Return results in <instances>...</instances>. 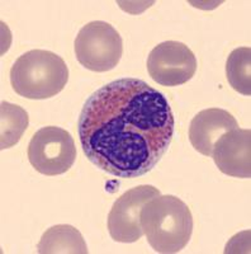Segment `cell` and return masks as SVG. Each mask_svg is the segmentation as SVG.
I'll return each instance as SVG.
<instances>
[{
  "mask_svg": "<svg viewBox=\"0 0 251 254\" xmlns=\"http://www.w3.org/2000/svg\"><path fill=\"white\" fill-rule=\"evenodd\" d=\"M0 111V149L4 150L18 144L28 127L29 117L26 110L9 102H1Z\"/></svg>",
  "mask_w": 251,
  "mask_h": 254,
  "instance_id": "cell-11",
  "label": "cell"
},
{
  "mask_svg": "<svg viewBox=\"0 0 251 254\" xmlns=\"http://www.w3.org/2000/svg\"><path fill=\"white\" fill-rule=\"evenodd\" d=\"M74 49L76 59L85 69L105 72L118 65L123 55V41L109 23L94 20L79 31Z\"/></svg>",
  "mask_w": 251,
  "mask_h": 254,
  "instance_id": "cell-4",
  "label": "cell"
},
{
  "mask_svg": "<svg viewBox=\"0 0 251 254\" xmlns=\"http://www.w3.org/2000/svg\"><path fill=\"white\" fill-rule=\"evenodd\" d=\"M140 222L156 253H178L188 246L193 234L191 210L173 194H159L149 199L141 208Z\"/></svg>",
  "mask_w": 251,
  "mask_h": 254,
  "instance_id": "cell-2",
  "label": "cell"
},
{
  "mask_svg": "<svg viewBox=\"0 0 251 254\" xmlns=\"http://www.w3.org/2000/svg\"><path fill=\"white\" fill-rule=\"evenodd\" d=\"M166 97L146 81L123 78L90 95L79 117L84 154L101 171L136 178L152 171L174 136Z\"/></svg>",
  "mask_w": 251,
  "mask_h": 254,
  "instance_id": "cell-1",
  "label": "cell"
},
{
  "mask_svg": "<svg viewBox=\"0 0 251 254\" xmlns=\"http://www.w3.org/2000/svg\"><path fill=\"white\" fill-rule=\"evenodd\" d=\"M226 75L232 89L244 95L251 94V49L239 47L230 54Z\"/></svg>",
  "mask_w": 251,
  "mask_h": 254,
  "instance_id": "cell-12",
  "label": "cell"
},
{
  "mask_svg": "<svg viewBox=\"0 0 251 254\" xmlns=\"http://www.w3.org/2000/svg\"><path fill=\"white\" fill-rule=\"evenodd\" d=\"M69 80L66 63L55 52L31 50L20 55L10 69V84L27 99L52 98L62 92Z\"/></svg>",
  "mask_w": 251,
  "mask_h": 254,
  "instance_id": "cell-3",
  "label": "cell"
},
{
  "mask_svg": "<svg viewBox=\"0 0 251 254\" xmlns=\"http://www.w3.org/2000/svg\"><path fill=\"white\" fill-rule=\"evenodd\" d=\"M41 254H87L88 247L83 235L71 225H55L45 231L37 246Z\"/></svg>",
  "mask_w": 251,
  "mask_h": 254,
  "instance_id": "cell-10",
  "label": "cell"
},
{
  "mask_svg": "<svg viewBox=\"0 0 251 254\" xmlns=\"http://www.w3.org/2000/svg\"><path fill=\"white\" fill-rule=\"evenodd\" d=\"M237 127V121L230 112L221 108H208L197 113L192 120L189 140L198 153L211 156L217 140Z\"/></svg>",
  "mask_w": 251,
  "mask_h": 254,
  "instance_id": "cell-9",
  "label": "cell"
},
{
  "mask_svg": "<svg viewBox=\"0 0 251 254\" xmlns=\"http://www.w3.org/2000/svg\"><path fill=\"white\" fill-rule=\"evenodd\" d=\"M160 190L150 185L137 186L122 194L113 203L108 215V231L114 242L135 243L141 239L144 230L140 212L149 199L159 196Z\"/></svg>",
  "mask_w": 251,
  "mask_h": 254,
  "instance_id": "cell-7",
  "label": "cell"
},
{
  "mask_svg": "<svg viewBox=\"0 0 251 254\" xmlns=\"http://www.w3.org/2000/svg\"><path fill=\"white\" fill-rule=\"evenodd\" d=\"M214 164L223 174L236 178L251 177V131L234 128L223 133L212 150Z\"/></svg>",
  "mask_w": 251,
  "mask_h": 254,
  "instance_id": "cell-8",
  "label": "cell"
},
{
  "mask_svg": "<svg viewBox=\"0 0 251 254\" xmlns=\"http://www.w3.org/2000/svg\"><path fill=\"white\" fill-rule=\"evenodd\" d=\"M148 71L151 79L160 85L178 87L196 75L197 58L185 44L166 41L150 52Z\"/></svg>",
  "mask_w": 251,
  "mask_h": 254,
  "instance_id": "cell-6",
  "label": "cell"
},
{
  "mask_svg": "<svg viewBox=\"0 0 251 254\" xmlns=\"http://www.w3.org/2000/svg\"><path fill=\"white\" fill-rule=\"evenodd\" d=\"M29 163L44 176H60L69 171L76 159L72 136L56 126L42 127L29 141Z\"/></svg>",
  "mask_w": 251,
  "mask_h": 254,
  "instance_id": "cell-5",
  "label": "cell"
}]
</instances>
